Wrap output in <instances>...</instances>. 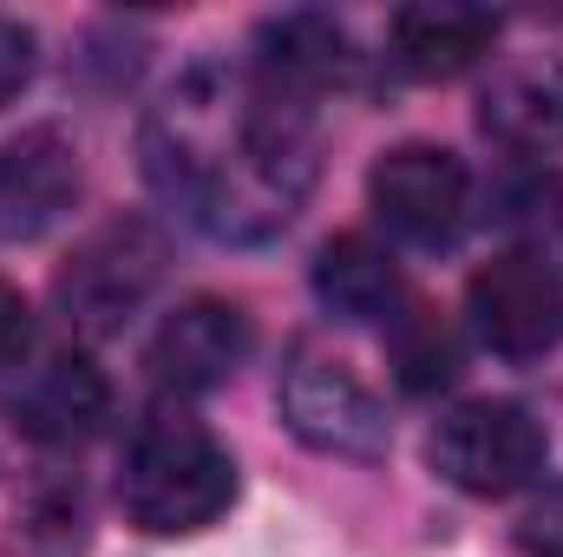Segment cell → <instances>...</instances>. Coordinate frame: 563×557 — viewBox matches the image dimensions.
<instances>
[{
    "mask_svg": "<svg viewBox=\"0 0 563 557\" xmlns=\"http://www.w3.org/2000/svg\"><path fill=\"white\" fill-rule=\"evenodd\" d=\"M119 499H125V518L139 532H151V538L210 532L230 512V499H236V459L217 446L210 426L164 414L132 439Z\"/></svg>",
    "mask_w": 563,
    "mask_h": 557,
    "instance_id": "1",
    "label": "cell"
},
{
    "mask_svg": "<svg viewBox=\"0 0 563 557\" xmlns=\"http://www.w3.org/2000/svg\"><path fill=\"white\" fill-rule=\"evenodd\" d=\"M544 426L518 401H465L432 426V472L472 499H511L544 472Z\"/></svg>",
    "mask_w": 563,
    "mask_h": 557,
    "instance_id": "2",
    "label": "cell"
},
{
    "mask_svg": "<svg viewBox=\"0 0 563 557\" xmlns=\"http://www.w3.org/2000/svg\"><path fill=\"white\" fill-rule=\"evenodd\" d=\"M276 407L288 419V433L314 452H334V459H380L394 426H387V401L334 354H314L301 348L288 368H282Z\"/></svg>",
    "mask_w": 563,
    "mask_h": 557,
    "instance_id": "3",
    "label": "cell"
},
{
    "mask_svg": "<svg viewBox=\"0 0 563 557\" xmlns=\"http://www.w3.org/2000/svg\"><path fill=\"white\" fill-rule=\"evenodd\" d=\"M157 270H164L157 230L139 223V217H119V223L92 230L73 250V263L59 270L53 295H59V308H66V321L79 335H112V328L132 321V308L157 288Z\"/></svg>",
    "mask_w": 563,
    "mask_h": 557,
    "instance_id": "4",
    "label": "cell"
},
{
    "mask_svg": "<svg viewBox=\"0 0 563 557\" xmlns=\"http://www.w3.org/2000/svg\"><path fill=\"white\" fill-rule=\"evenodd\" d=\"M465 315H472V328L492 354L544 361L563 341V276L538 250H505L472 276Z\"/></svg>",
    "mask_w": 563,
    "mask_h": 557,
    "instance_id": "5",
    "label": "cell"
},
{
    "mask_svg": "<svg viewBox=\"0 0 563 557\" xmlns=\"http://www.w3.org/2000/svg\"><path fill=\"white\" fill-rule=\"evenodd\" d=\"M367 197H374V217H380L394 237L445 243V237L465 223L472 177H465V164H459L445 144H394V151H380V164L367 171Z\"/></svg>",
    "mask_w": 563,
    "mask_h": 557,
    "instance_id": "6",
    "label": "cell"
},
{
    "mask_svg": "<svg viewBox=\"0 0 563 557\" xmlns=\"http://www.w3.org/2000/svg\"><path fill=\"white\" fill-rule=\"evenodd\" d=\"M250 341H256V328L236 302L197 295V302H184L177 315L157 321V335L144 348V368L164 394H210L250 361Z\"/></svg>",
    "mask_w": 563,
    "mask_h": 557,
    "instance_id": "7",
    "label": "cell"
},
{
    "mask_svg": "<svg viewBox=\"0 0 563 557\" xmlns=\"http://www.w3.org/2000/svg\"><path fill=\"white\" fill-rule=\"evenodd\" d=\"M79 197V144L59 125H33L0 144V243L53 230Z\"/></svg>",
    "mask_w": 563,
    "mask_h": 557,
    "instance_id": "8",
    "label": "cell"
},
{
    "mask_svg": "<svg viewBox=\"0 0 563 557\" xmlns=\"http://www.w3.org/2000/svg\"><path fill=\"white\" fill-rule=\"evenodd\" d=\"M13 426L40 446H79L112 419V387L86 354H53L46 368H33L20 381V394L7 401Z\"/></svg>",
    "mask_w": 563,
    "mask_h": 557,
    "instance_id": "9",
    "label": "cell"
},
{
    "mask_svg": "<svg viewBox=\"0 0 563 557\" xmlns=\"http://www.w3.org/2000/svg\"><path fill=\"white\" fill-rule=\"evenodd\" d=\"M478 125L511 151H563V59H511L478 92Z\"/></svg>",
    "mask_w": 563,
    "mask_h": 557,
    "instance_id": "10",
    "label": "cell"
},
{
    "mask_svg": "<svg viewBox=\"0 0 563 557\" xmlns=\"http://www.w3.org/2000/svg\"><path fill=\"white\" fill-rule=\"evenodd\" d=\"M492 40H498V13L465 0H426L394 13V59L413 79H459L492 53Z\"/></svg>",
    "mask_w": 563,
    "mask_h": 557,
    "instance_id": "11",
    "label": "cell"
},
{
    "mask_svg": "<svg viewBox=\"0 0 563 557\" xmlns=\"http://www.w3.org/2000/svg\"><path fill=\"white\" fill-rule=\"evenodd\" d=\"M314 295L341 321H400L407 315V276L374 237H334L314 256Z\"/></svg>",
    "mask_w": 563,
    "mask_h": 557,
    "instance_id": "12",
    "label": "cell"
},
{
    "mask_svg": "<svg viewBox=\"0 0 563 557\" xmlns=\"http://www.w3.org/2000/svg\"><path fill=\"white\" fill-rule=\"evenodd\" d=\"M263 66H269V79H276V86L308 92V86L347 79L354 53H347L341 20H328V13H282V20L263 26Z\"/></svg>",
    "mask_w": 563,
    "mask_h": 557,
    "instance_id": "13",
    "label": "cell"
},
{
    "mask_svg": "<svg viewBox=\"0 0 563 557\" xmlns=\"http://www.w3.org/2000/svg\"><path fill=\"white\" fill-rule=\"evenodd\" d=\"M394 368H400V387L407 394H439L459 381V341L445 321H432L420 308H407L394 321Z\"/></svg>",
    "mask_w": 563,
    "mask_h": 557,
    "instance_id": "14",
    "label": "cell"
},
{
    "mask_svg": "<svg viewBox=\"0 0 563 557\" xmlns=\"http://www.w3.org/2000/svg\"><path fill=\"white\" fill-rule=\"evenodd\" d=\"M13 525H20L7 538L13 557H79L86 551V512H79L73 492H40Z\"/></svg>",
    "mask_w": 563,
    "mask_h": 557,
    "instance_id": "15",
    "label": "cell"
},
{
    "mask_svg": "<svg viewBox=\"0 0 563 557\" xmlns=\"http://www.w3.org/2000/svg\"><path fill=\"white\" fill-rule=\"evenodd\" d=\"M33 66H40V40H33V26H26V20H0V106H13V99L26 92Z\"/></svg>",
    "mask_w": 563,
    "mask_h": 557,
    "instance_id": "16",
    "label": "cell"
},
{
    "mask_svg": "<svg viewBox=\"0 0 563 557\" xmlns=\"http://www.w3.org/2000/svg\"><path fill=\"white\" fill-rule=\"evenodd\" d=\"M518 545H525L531 557H563V485H558V492H544V499L525 512Z\"/></svg>",
    "mask_w": 563,
    "mask_h": 557,
    "instance_id": "17",
    "label": "cell"
},
{
    "mask_svg": "<svg viewBox=\"0 0 563 557\" xmlns=\"http://www.w3.org/2000/svg\"><path fill=\"white\" fill-rule=\"evenodd\" d=\"M26 335H33V308L13 282H0V368H13L26 354Z\"/></svg>",
    "mask_w": 563,
    "mask_h": 557,
    "instance_id": "18",
    "label": "cell"
}]
</instances>
